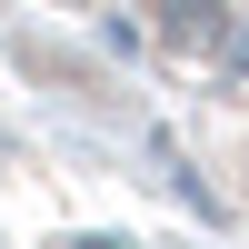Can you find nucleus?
<instances>
[{
  "mask_svg": "<svg viewBox=\"0 0 249 249\" xmlns=\"http://www.w3.org/2000/svg\"><path fill=\"white\" fill-rule=\"evenodd\" d=\"M140 40L249 179V0H140Z\"/></svg>",
  "mask_w": 249,
  "mask_h": 249,
  "instance_id": "nucleus-1",
  "label": "nucleus"
}]
</instances>
